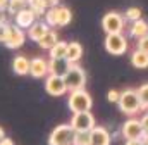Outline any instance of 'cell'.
<instances>
[{"instance_id":"cell-1","label":"cell","mask_w":148,"mask_h":145,"mask_svg":"<svg viewBox=\"0 0 148 145\" xmlns=\"http://www.w3.org/2000/svg\"><path fill=\"white\" fill-rule=\"evenodd\" d=\"M117 106L121 109L122 114L126 116H136L138 112L143 110V106H141V100H140V95L134 88H126L121 92V97H119V102Z\"/></svg>"},{"instance_id":"cell-2","label":"cell","mask_w":148,"mask_h":145,"mask_svg":"<svg viewBox=\"0 0 148 145\" xmlns=\"http://www.w3.org/2000/svg\"><path fill=\"white\" fill-rule=\"evenodd\" d=\"M26 41V33L23 28H19L16 23L10 24V23H5V36H3V45L10 50H17L24 45Z\"/></svg>"},{"instance_id":"cell-3","label":"cell","mask_w":148,"mask_h":145,"mask_svg":"<svg viewBox=\"0 0 148 145\" xmlns=\"http://www.w3.org/2000/svg\"><path fill=\"white\" fill-rule=\"evenodd\" d=\"M67 106L71 109V112L90 110L91 106H93V99H91V95H90L84 88H81V90H73V92H69Z\"/></svg>"},{"instance_id":"cell-4","label":"cell","mask_w":148,"mask_h":145,"mask_svg":"<svg viewBox=\"0 0 148 145\" xmlns=\"http://www.w3.org/2000/svg\"><path fill=\"white\" fill-rule=\"evenodd\" d=\"M105 50L112 54V55H122L126 54L127 47H129V41H127V36L124 33H109L105 36Z\"/></svg>"},{"instance_id":"cell-5","label":"cell","mask_w":148,"mask_h":145,"mask_svg":"<svg viewBox=\"0 0 148 145\" xmlns=\"http://www.w3.org/2000/svg\"><path fill=\"white\" fill-rule=\"evenodd\" d=\"M64 79H66V85H67L69 92L81 90L86 85V72H84V69L81 66H77V62H76V64H71V68L64 74Z\"/></svg>"},{"instance_id":"cell-6","label":"cell","mask_w":148,"mask_h":145,"mask_svg":"<svg viewBox=\"0 0 148 145\" xmlns=\"http://www.w3.org/2000/svg\"><path fill=\"white\" fill-rule=\"evenodd\" d=\"M73 137L74 130L69 123L59 124L52 130V133L48 137V145H73Z\"/></svg>"},{"instance_id":"cell-7","label":"cell","mask_w":148,"mask_h":145,"mask_svg":"<svg viewBox=\"0 0 148 145\" xmlns=\"http://www.w3.org/2000/svg\"><path fill=\"white\" fill-rule=\"evenodd\" d=\"M69 124L73 126L74 131H91V130L97 126V123H95V116L91 114V110L73 112V117H71Z\"/></svg>"},{"instance_id":"cell-8","label":"cell","mask_w":148,"mask_h":145,"mask_svg":"<svg viewBox=\"0 0 148 145\" xmlns=\"http://www.w3.org/2000/svg\"><path fill=\"white\" fill-rule=\"evenodd\" d=\"M102 28L107 35L109 33H122L126 30V19L122 14L110 10L102 17Z\"/></svg>"},{"instance_id":"cell-9","label":"cell","mask_w":148,"mask_h":145,"mask_svg":"<svg viewBox=\"0 0 148 145\" xmlns=\"http://www.w3.org/2000/svg\"><path fill=\"white\" fill-rule=\"evenodd\" d=\"M45 92L52 97H60L64 93L69 92L64 76H57V74H48L45 78Z\"/></svg>"},{"instance_id":"cell-10","label":"cell","mask_w":148,"mask_h":145,"mask_svg":"<svg viewBox=\"0 0 148 145\" xmlns=\"http://www.w3.org/2000/svg\"><path fill=\"white\" fill-rule=\"evenodd\" d=\"M121 135L126 138V140H133V138H141L145 135V130H143V124L140 119H136L134 116H131L121 128Z\"/></svg>"},{"instance_id":"cell-11","label":"cell","mask_w":148,"mask_h":145,"mask_svg":"<svg viewBox=\"0 0 148 145\" xmlns=\"http://www.w3.org/2000/svg\"><path fill=\"white\" fill-rule=\"evenodd\" d=\"M29 74L33 78H47L48 76V61H45L43 57H35L29 61Z\"/></svg>"},{"instance_id":"cell-12","label":"cell","mask_w":148,"mask_h":145,"mask_svg":"<svg viewBox=\"0 0 148 145\" xmlns=\"http://www.w3.org/2000/svg\"><path fill=\"white\" fill-rule=\"evenodd\" d=\"M91 137V145H110L112 144V135L110 131L103 126H95L90 131Z\"/></svg>"},{"instance_id":"cell-13","label":"cell","mask_w":148,"mask_h":145,"mask_svg":"<svg viewBox=\"0 0 148 145\" xmlns=\"http://www.w3.org/2000/svg\"><path fill=\"white\" fill-rule=\"evenodd\" d=\"M38 19V16L29 9V7H26V9H23L21 12H17L16 16H14V23L19 26V28H23V30H28L35 21Z\"/></svg>"},{"instance_id":"cell-14","label":"cell","mask_w":148,"mask_h":145,"mask_svg":"<svg viewBox=\"0 0 148 145\" xmlns=\"http://www.w3.org/2000/svg\"><path fill=\"white\" fill-rule=\"evenodd\" d=\"M69 68H71V62L66 57H59V59H52L50 57V61H48V74L64 76Z\"/></svg>"},{"instance_id":"cell-15","label":"cell","mask_w":148,"mask_h":145,"mask_svg":"<svg viewBox=\"0 0 148 145\" xmlns=\"http://www.w3.org/2000/svg\"><path fill=\"white\" fill-rule=\"evenodd\" d=\"M127 35L131 36V38H134V40H140L141 36L148 35V23L143 19V17H141V19H138V21L129 23Z\"/></svg>"},{"instance_id":"cell-16","label":"cell","mask_w":148,"mask_h":145,"mask_svg":"<svg viewBox=\"0 0 148 145\" xmlns=\"http://www.w3.org/2000/svg\"><path fill=\"white\" fill-rule=\"evenodd\" d=\"M48 30H50V26H48L45 21H38V19H36V21L28 28V38L38 43V41H40V38L45 35Z\"/></svg>"},{"instance_id":"cell-17","label":"cell","mask_w":148,"mask_h":145,"mask_svg":"<svg viewBox=\"0 0 148 145\" xmlns=\"http://www.w3.org/2000/svg\"><path fill=\"white\" fill-rule=\"evenodd\" d=\"M83 57V45L79 41H69L67 43V52H66V59L71 62V64H76L79 62Z\"/></svg>"},{"instance_id":"cell-18","label":"cell","mask_w":148,"mask_h":145,"mask_svg":"<svg viewBox=\"0 0 148 145\" xmlns=\"http://www.w3.org/2000/svg\"><path fill=\"white\" fill-rule=\"evenodd\" d=\"M12 71L17 76H26L29 74V59L24 55H16L12 61Z\"/></svg>"},{"instance_id":"cell-19","label":"cell","mask_w":148,"mask_h":145,"mask_svg":"<svg viewBox=\"0 0 148 145\" xmlns=\"http://www.w3.org/2000/svg\"><path fill=\"white\" fill-rule=\"evenodd\" d=\"M53 5H59V3H55L53 0H28V7L36 14L38 17L40 16H45L47 9L48 7H53Z\"/></svg>"},{"instance_id":"cell-20","label":"cell","mask_w":148,"mask_h":145,"mask_svg":"<svg viewBox=\"0 0 148 145\" xmlns=\"http://www.w3.org/2000/svg\"><path fill=\"white\" fill-rule=\"evenodd\" d=\"M131 64L133 68H138V69H147L148 68V54L136 48L131 52Z\"/></svg>"},{"instance_id":"cell-21","label":"cell","mask_w":148,"mask_h":145,"mask_svg":"<svg viewBox=\"0 0 148 145\" xmlns=\"http://www.w3.org/2000/svg\"><path fill=\"white\" fill-rule=\"evenodd\" d=\"M73 21V12L66 5H57V28H64Z\"/></svg>"},{"instance_id":"cell-22","label":"cell","mask_w":148,"mask_h":145,"mask_svg":"<svg viewBox=\"0 0 148 145\" xmlns=\"http://www.w3.org/2000/svg\"><path fill=\"white\" fill-rule=\"evenodd\" d=\"M59 41V35H57V31H53V30H48L45 35L40 38V41H38V45H40V48H43V50H50L55 43Z\"/></svg>"},{"instance_id":"cell-23","label":"cell","mask_w":148,"mask_h":145,"mask_svg":"<svg viewBox=\"0 0 148 145\" xmlns=\"http://www.w3.org/2000/svg\"><path fill=\"white\" fill-rule=\"evenodd\" d=\"M50 57L52 59H59V57H66V52H67V41H62V40H59L50 50Z\"/></svg>"},{"instance_id":"cell-24","label":"cell","mask_w":148,"mask_h":145,"mask_svg":"<svg viewBox=\"0 0 148 145\" xmlns=\"http://www.w3.org/2000/svg\"><path fill=\"white\" fill-rule=\"evenodd\" d=\"M28 7V0H9V5H7V12L16 16L17 12H21L23 9Z\"/></svg>"},{"instance_id":"cell-25","label":"cell","mask_w":148,"mask_h":145,"mask_svg":"<svg viewBox=\"0 0 148 145\" xmlns=\"http://www.w3.org/2000/svg\"><path fill=\"white\" fill-rule=\"evenodd\" d=\"M73 145H91L90 131H74Z\"/></svg>"},{"instance_id":"cell-26","label":"cell","mask_w":148,"mask_h":145,"mask_svg":"<svg viewBox=\"0 0 148 145\" xmlns=\"http://www.w3.org/2000/svg\"><path fill=\"white\" fill-rule=\"evenodd\" d=\"M43 21H45L50 28H57V5L47 9V12H45V16H43Z\"/></svg>"},{"instance_id":"cell-27","label":"cell","mask_w":148,"mask_h":145,"mask_svg":"<svg viewBox=\"0 0 148 145\" xmlns=\"http://www.w3.org/2000/svg\"><path fill=\"white\" fill-rule=\"evenodd\" d=\"M141 16H143V12L140 7H129L124 14V19H126V23H133V21L141 19Z\"/></svg>"},{"instance_id":"cell-28","label":"cell","mask_w":148,"mask_h":145,"mask_svg":"<svg viewBox=\"0 0 148 145\" xmlns=\"http://www.w3.org/2000/svg\"><path fill=\"white\" fill-rule=\"evenodd\" d=\"M136 92H138V95H140V100H141L143 110H147V109H148V83L141 85Z\"/></svg>"},{"instance_id":"cell-29","label":"cell","mask_w":148,"mask_h":145,"mask_svg":"<svg viewBox=\"0 0 148 145\" xmlns=\"http://www.w3.org/2000/svg\"><path fill=\"white\" fill-rule=\"evenodd\" d=\"M136 48H140V50H143V52L148 54V35L141 36L140 40H136Z\"/></svg>"},{"instance_id":"cell-30","label":"cell","mask_w":148,"mask_h":145,"mask_svg":"<svg viewBox=\"0 0 148 145\" xmlns=\"http://www.w3.org/2000/svg\"><path fill=\"white\" fill-rule=\"evenodd\" d=\"M119 97H121V92H117V90H109V93H107V100L109 102H114V104H117L119 102Z\"/></svg>"},{"instance_id":"cell-31","label":"cell","mask_w":148,"mask_h":145,"mask_svg":"<svg viewBox=\"0 0 148 145\" xmlns=\"http://www.w3.org/2000/svg\"><path fill=\"white\" fill-rule=\"evenodd\" d=\"M140 121H141V124H143V130H145V133H148V112H145V114L140 117Z\"/></svg>"},{"instance_id":"cell-32","label":"cell","mask_w":148,"mask_h":145,"mask_svg":"<svg viewBox=\"0 0 148 145\" xmlns=\"http://www.w3.org/2000/svg\"><path fill=\"white\" fill-rule=\"evenodd\" d=\"M124 145H143V140L141 138H133V140H126Z\"/></svg>"},{"instance_id":"cell-33","label":"cell","mask_w":148,"mask_h":145,"mask_svg":"<svg viewBox=\"0 0 148 145\" xmlns=\"http://www.w3.org/2000/svg\"><path fill=\"white\" fill-rule=\"evenodd\" d=\"M7 23V10L5 9H0V24Z\"/></svg>"},{"instance_id":"cell-34","label":"cell","mask_w":148,"mask_h":145,"mask_svg":"<svg viewBox=\"0 0 148 145\" xmlns=\"http://www.w3.org/2000/svg\"><path fill=\"white\" fill-rule=\"evenodd\" d=\"M0 145H14V140H12V138H9V137H5V138H2V140H0Z\"/></svg>"},{"instance_id":"cell-35","label":"cell","mask_w":148,"mask_h":145,"mask_svg":"<svg viewBox=\"0 0 148 145\" xmlns=\"http://www.w3.org/2000/svg\"><path fill=\"white\" fill-rule=\"evenodd\" d=\"M7 5H9V0H0V9L7 10Z\"/></svg>"},{"instance_id":"cell-36","label":"cell","mask_w":148,"mask_h":145,"mask_svg":"<svg viewBox=\"0 0 148 145\" xmlns=\"http://www.w3.org/2000/svg\"><path fill=\"white\" fill-rule=\"evenodd\" d=\"M141 140H143V145H148V133H145V135L141 137Z\"/></svg>"},{"instance_id":"cell-37","label":"cell","mask_w":148,"mask_h":145,"mask_svg":"<svg viewBox=\"0 0 148 145\" xmlns=\"http://www.w3.org/2000/svg\"><path fill=\"white\" fill-rule=\"evenodd\" d=\"M2 138H5V130L0 126V140H2Z\"/></svg>"},{"instance_id":"cell-38","label":"cell","mask_w":148,"mask_h":145,"mask_svg":"<svg viewBox=\"0 0 148 145\" xmlns=\"http://www.w3.org/2000/svg\"><path fill=\"white\" fill-rule=\"evenodd\" d=\"M53 2H55V3H59V0H53Z\"/></svg>"},{"instance_id":"cell-39","label":"cell","mask_w":148,"mask_h":145,"mask_svg":"<svg viewBox=\"0 0 148 145\" xmlns=\"http://www.w3.org/2000/svg\"><path fill=\"white\" fill-rule=\"evenodd\" d=\"M147 110H148V109H147Z\"/></svg>"}]
</instances>
